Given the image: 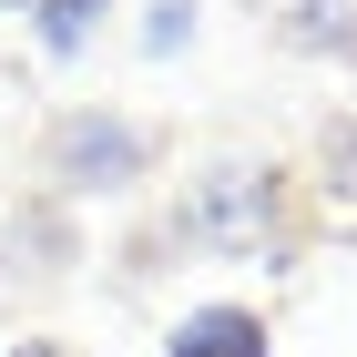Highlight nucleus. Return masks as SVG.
<instances>
[{"label": "nucleus", "mask_w": 357, "mask_h": 357, "mask_svg": "<svg viewBox=\"0 0 357 357\" xmlns=\"http://www.w3.org/2000/svg\"><path fill=\"white\" fill-rule=\"evenodd\" d=\"M10 357H52V347H10Z\"/></svg>", "instance_id": "5"}, {"label": "nucleus", "mask_w": 357, "mask_h": 357, "mask_svg": "<svg viewBox=\"0 0 357 357\" xmlns=\"http://www.w3.org/2000/svg\"><path fill=\"white\" fill-rule=\"evenodd\" d=\"M194 235H215V245L255 255V245H266V174H245V164H225V174H215V194L194 204Z\"/></svg>", "instance_id": "2"}, {"label": "nucleus", "mask_w": 357, "mask_h": 357, "mask_svg": "<svg viewBox=\"0 0 357 357\" xmlns=\"http://www.w3.org/2000/svg\"><path fill=\"white\" fill-rule=\"evenodd\" d=\"M92 10H102V0H41V41H52V52H82Z\"/></svg>", "instance_id": "4"}, {"label": "nucleus", "mask_w": 357, "mask_h": 357, "mask_svg": "<svg viewBox=\"0 0 357 357\" xmlns=\"http://www.w3.org/2000/svg\"><path fill=\"white\" fill-rule=\"evenodd\" d=\"M164 357H266V327H255L245 306H204V317H184V327H174Z\"/></svg>", "instance_id": "3"}, {"label": "nucleus", "mask_w": 357, "mask_h": 357, "mask_svg": "<svg viewBox=\"0 0 357 357\" xmlns=\"http://www.w3.org/2000/svg\"><path fill=\"white\" fill-rule=\"evenodd\" d=\"M52 164L72 174V184H133L143 174V133L133 123H102V112H72L52 143Z\"/></svg>", "instance_id": "1"}]
</instances>
